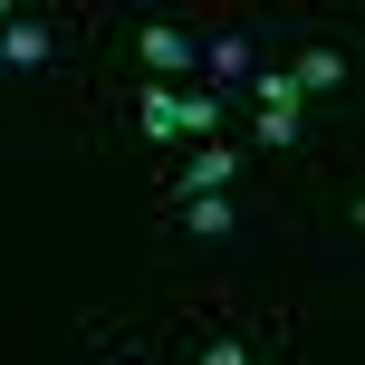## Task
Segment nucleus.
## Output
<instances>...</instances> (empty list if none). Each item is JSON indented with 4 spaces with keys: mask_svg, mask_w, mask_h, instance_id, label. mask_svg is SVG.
I'll return each instance as SVG.
<instances>
[{
    "mask_svg": "<svg viewBox=\"0 0 365 365\" xmlns=\"http://www.w3.org/2000/svg\"><path fill=\"white\" fill-rule=\"evenodd\" d=\"M182 365H289V308H250V298H212L182 336Z\"/></svg>",
    "mask_w": 365,
    "mask_h": 365,
    "instance_id": "nucleus-1",
    "label": "nucleus"
},
{
    "mask_svg": "<svg viewBox=\"0 0 365 365\" xmlns=\"http://www.w3.org/2000/svg\"><path fill=\"white\" fill-rule=\"evenodd\" d=\"M77 48H87V10H29L19 0V19L0 29V77H58L77 68Z\"/></svg>",
    "mask_w": 365,
    "mask_h": 365,
    "instance_id": "nucleus-2",
    "label": "nucleus"
},
{
    "mask_svg": "<svg viewBox=\"0 0 365 365\" xmlns=\"http://www.w3.org/2000/svg\"><path fill=\"white\" fill-rule=\"evenodd\" d=\"M154 212H164V231H173V240L212 250V240H240L259 212H269V202H259V192H192V202H154Z\"/></svg>",
    "mask_w": 365,
    "mask_h": 365,
    "instance_id": "nucleus-3",
    "label": "nucleus"
},
{
    "mask_svg": "<svg viewBox=\"0 0 365 365\" xmlns=\"http://www.w3.org/2000/svg\"><path fill=\"white\" fill-rule=\"evenodd\" d=\"M192 192H250V154H240L231 135H212V145H182V164L164 173V192H154V202H192Z\"/></svg>",
    "mask_w": 365,
    "mask_h": 365,
    "instance_id": "nucleus-4",
    "label": "nucleus"
},
{
    "mask_svg": "<svg viewBox=\"0 0 365 365\" xmlns=\"http://www.w3.org/2000/svg\"><path fill=\"white\" fill-rule=\"evenodd\" d=\"M308 106H240V154L250 164H289V154H308Z\"/></svg>",
    "mask_w": 365,
    "mask_h": 365,
    "instance_id": "nucleus-5",
    "label": "nucleus"
},
{
    "mask_svg": "<svg viewBox=\"0 0 365 365\" xmlns=\"http://www.w3.org/2000/svg\"><path fill=\"white\" fill-rule=\"evenodd\" d=\"M346 77H356V58H346V38H298V58H289V87H298V106L308 96H346Z\"/></svg>",
    "mask_w": 365,
    "mask_h": 365,
    "instance_id": "nucleus-6",
    "label": "nucleus"
},
{
    "mask_svg": "<svg viewBox=\"0 0 365 365\" xmlns=\"http://www.w3.org/2000/svg\"><path fill=\"white\" fill-rule=\"evenodd\" d=\"M135 68H145L154 87L192 77V19H135Z\"/></svg>",
    "mask_w": 365,
    "mask_h": 365,
    "instance_id": "nucleus-7",
    "label": "nucleus"
},
{
    "mask_svg": "<svg viewBox=\"0 0 365 365\" xmlns=\"http://www.w3.org/2000/svg\"><path fill=\"white\" fill-rule=\"evenodd\" d=\"M77 365H164V336L154 327H115V317H87Z\"/></svg>",
    "mask_w": 365,
    "mask_h": 365,
    "instance_id": "nucleus-8",
    "label": "nucleus"
},
{
    "mask_svg": "<svg viewBox=\"0 0 365 365\" xmlns=\"http://www.w3.org/2000/svg\"><path fill=\"white\" fill-rule=\"evenodd\" d=\"M115 115H125V125L145 135V145H173V115H182V87H154V77H135V87H125V106H115Z\"/></svg>",
    "mask_w": 365,
    "mask_h": 365,
    "instance_id": "nucleus-9",
    "label": "nucleus"
},
{
    "mask_svg": "<svg viewBox=\"0 0 365 365\" xmlns=\"http://www.w3.org/2000/svg\"><path fill=\"white\" fill-rule=\"evenodd\" d=\"M10 19H19V0H0V29H10Z\"/></svg>",
    "mask_w": 365,
    "mask_h": 365,
    "instance_id": "nucleus-10",
    "label": "nucleus"
}]
</instances>
